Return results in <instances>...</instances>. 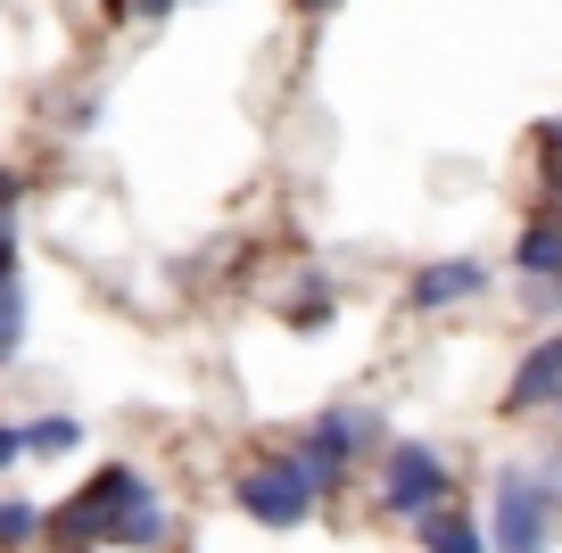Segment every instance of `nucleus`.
I'll return each instance as SVG.
<instances>
[{"label": "nucleus", "instance_id": "f8f14e48", "mask_svg": "<svg viewBox=\"0 0 562 553\" xmlns=\"http://www.w3.org/2000/svg\"><path fill=\"white\" fill-rule=\"evenodd\" d=\"M25 330H34V290H25V273L0 281V372L25 356Z\"/></svg>", "mask_w": 562, "mask_h": 553}, {"label": "nucleus", "instance_id": "dca6fc26", "mask_svg": "<svg viewBox=\"0 0 562 553\" xmlns=\"http://www.w3.org/2000/svg\"><path fill=\"white\" fill-rule=\"evenodd\" d=\"M290 9H299V18H331L339 0H290Z\"/></svg>", "mask_w": 562, "mask_h": 553}, {"label": "nucleus", "instance_id": "f257e3e1", "mask_svg": "<svg viewBox=\"0 0 562 553\" xmlns=\"http://www.w3.org/2000/svg\"><path fill=\"white\" fill-rule=\"evenodd\" d=\"M166 537H175L166 487L140 463H100L83 471L75 496L50 504V545L42 553H158Z\"/></svg>", "mask_w": 562, "mask_h": 553}, {"label": "nucleus", "instance_id": "6e6552de", "mask_svg": "<svg viewBox=\"0 0 562 553\" xmlns=\"http://www.w3.org/2000/svg\"><path fill=\"white\" fill-rule=\"evenodd\" d=\"M480 290H488V264L480 257H439V264H422V273L405 281V306L414 314H456V306H472Z\"/></svg>", "mask_w": 562, "mask_h": 553}, {"label": "nucleus", "instance_id": "39448f33", "mask_svg": "<svg viewBox=\"0 0 562 553\" xmlns=\"http://www.w3.org/2000/svg\"><path fill=\"white\" fill-rule=\"evenodd\" d=\"M447 487H456V471H447V454L430 447V438H389V447L372 454V504L397 512V520L439 512Z\"/></svg>", "mask_w": 562, "mask_h": 553}, {"label": "nucleus", "instance_id": "9d476101", "mask_svg": "<svg viewBox=\"0 0 562 553\" xmlns=\"http://www.w3.org/2000/svg\"><path fill=\"white\" fill-rule=\"evenodd\" d=\"M25 421V463H67V454H83V414H18Z\"/></svg>", "mask_w": 562, "mask_h": 553}, {"label": "nucleus", "instance_id": "9b49d317", "mask_svg": "<svg viewBox=\"0 0 562 553\" xmlns=\"http://www.w3.org/2000/svg\"><path fill=\"white\" fill-rule=\"evenodd\" d=\"M422 553H488V529H480L472 512H456V504H439V512H422L414 520Z\"/></svg>", "mask_w": 562, "mask_h": 553}, {"label": "nucleus", "instance_id": "ddd939ff", "mask_svg": "<svg viewBox=\"0 0 562 553\" xmlns=\"http://www.w3.org/2000/svg\"><path fill=\"white\" fill-rule=\"evenodd\" d=\"M18 471H25V421L0 414V479H18Z\"/></svg>", "mask_w": 562, "mask_h": 553}, {"label": "nucleus", "instance_id": "423d86ee", "mask_svg": "<svg viewBox=\"0 0 562 553\" xmlns=\"http://www.w3.org/2000/svg\"><path fill=\"white\" fill-rule=\"evenodd\" d=\"M554 405H562V330H554V339H538L521 363H513V381H505V421L554 414Z\"/></svg>", "mask_w": 562, "mask_h": 553}, {"label": "nucleus", "instance_id": "20e7f679", "mask_svg": "<svg viewBox=\"0 0 562 553\" xmlns=\"http://www.w3.org/2000/svg\"><path fill=\"white\" fill-rule=\"evenodd\" d=\"M554 520H562V496L546 471L513 463L496 471V496H488V553H546L554 545Z\"/></svg>", "mask_w": 562, "mask_h": 553}, {"label": "nucleus", "instance_id": "1a4fd4ad", "mask_svg": "<svg viewBox=\"0 0 562 553\" xmlns=\"http://www.w3.org/2000/svg\"><path fill=\"white\" fill-rule=\"evenodd\" d=\"M50 545V504L25 487H0V553H42Z\"/></svg>", "mask_w": 562, "mask_h": 553}, {"label": "nucleus", "instance_id": "f03ea898", "mask_svg": "<svg viewBox=\"0 0 562 553\" xmlns=\"http://www.w3.org/2000/svg\"><path fill=\"white\" fill-rule=\"evenodd\" d=\"M232 504H240L257 529H273V537H290V529H306L315 520V479H306V463L290 447H265V454H248L240 471H232Z\"/></svg>", "mask_w": 562, "mask_h": 553}, {"label": "nucleus", "instance_id": "0eeeda50", "mask_svg": "<svg viewBox=\"0 0 562 553\" xmlns=\"http://www.w3.org/2000/svg\"><path fill=\"white\" fill-rule=\"evenodd\" d=\"M513 273L529 281V306L538 314L562 306V215H538V224L513 240Z\"/></svg>", "mask_w": 562, "mask_h": 553}, {"label": "nucleus", "instance_id": "2eb2a0df", "mask_svg": "<svg viewBox=\"0 0 562 553\" xmlns=\"http://www.w3.org/2000/svg\"><path fill=\"white\" fill-rule=\"evenodd\" d=\"M538 149H562V124H546V133H538ZM538 173H546V191H554V199H562V157H546V166H538Z\"/></svg>", "mask_w": 562, "mask_h": 553}, {"label": "nucleus", "instance_id": "7ed1b4c3", "mask_svg": "<svg viewBox=\"0 0 562 553\" xmlns=\"http://www.w3.org/2000/svg\"><path fill=\"white\" fill-rule=\"evenodd\" d=\"M381 447H389L381 438V405H323V414L290 438V454L306 463L315 496H339V479H348L364 454H381Z\"/></svg>", "mask_w": 562, "mask_h": 553}, {"label": "nucleus", "instance_id": "4468645a", "mask_svg": "<svg viewBox=\"0 0 562 553\" xmlns=\"http://www.w3.org/2000/svg\"><path fill=\"white\" fill-rule=\"evenodd\" d=\"M9 273H25V232H18V215L0 207V281Z\"/></svg>", "mask_w": 562, "mask_h": 553}]
</instances>
